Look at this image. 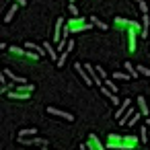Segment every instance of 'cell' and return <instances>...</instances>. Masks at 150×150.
I'll use <instances>...</instances> for the list:
<instances>
[{
	"label": "cell",
	"mask_w": 150,
	"mask_h": 150,
	"mask_svg": "<svg viewBox=\"0 0 150 150\" xmlns=\"http://www.w3.org/2000/svg\"><path fill=\"white\" fill-rule=\"evenodd\" d=\"M68 8H70V15H72V17H78V8H76V4H74V2H70V6H68Z\"/></svg>",
	"instance_id": "obj_29"
},
{
	"label": "cell",
	"mask_w": 150,
	"mask_h": 150,
	"mask_svg": "<svg viewBox=\"0 0 150 150\" xmlns=\"http://www.w3.org/2000/svg\"><path fill=\"white\" fill-rule=\"evenodd\" d=\"M136 103H138V107H140V113L148 117V111H150V109H148V103H146V99H144V97L140 95V97L136 99Z\"/></svg>",
	"instance_id": "obj_12"
},
{
	"label": "cell",
	"mask_w": 150,
	"mask_h": 150,
	"mask_svg": "<svg viewBox=\"0 0 150 150\" xmlns=\"http://www.w3.org/2000/svg\"><path fill=\"white\" fill-rule=\"evenodd\" d=\"M105 84H107V86H109V88H111L113 93H117V91H119V88H117V84H115V82H113L111 78H105Z\"/></svg>",
	"instance_id": "obj_25"
},
{
	"label": "cell",
	"mask_w": 150,
	"mask_h": 150,
	"mask_svg": "<svg viewBox=\"0 0 150 150\" xmlns=\"http://www.w3.org/2000/svg\"><path fill=\"white\" fill-rule=\"evenodd\" d=\"M123 68H125V70L132 74V78H138V76H140L138 68H134V66H132V62H123Z\"/></svg>",
	"instance_id": "obj_17"
},
{
	"label": "cell",
	"mask_w": 150,
	"mask_h": 150,
	"mask_svg": "<svg viewBox=\"0 0 150 150\" xmlns=\"http://www.w3.org/2000/svg\"><path fill=\"white\" fill-rule=\"evenodd\" d=\"M68 2H76V0H68Z\"/></svg>",
	"instance_id": "obj_34"
},
{
	"label": "cell",
	"mask_w": 150,
	"mask_h": 150,
	"mask_svg": "<svg viewBox=\"0 0 150 150\" xmlns=\"http://www.w3.org/2000/svg\"><path fill=\"white\" fill-rule=\"evenodd\" d=\"M129 105H132V101H129V99H123V101H121V105H119V107H117V111H115V117H121V115L129 109Z\"/></svg>",
	"instance_id": "obj_13"
},
{
	"label": "cell",
	"mask_w": 150,
	"mask_h": 150,
	"mask_svg": "<svg viewBox=\"0 0 150 150\" xmlns=\"http://www.w3.org/2000/svg\"><path fill=\"white\" fill-rule=\"evenodd\" d=\"M15 88H17V91H23V93H33V91H35V84L23 82V84H15Z\"/></svg>",
	"instance_id": "obj_18"
},
{
	"label": "cell",
	"mask_w": 150,
	"mask_h": 150,
	"mask_svg": "<svg viewBox=\"0 0 150 150\" xmlns=\"http://www.w3.org/2000/svg\"><path fill=\"white\" fill-rule=\"evenodd\" d=\"M97 70H99V74H101V76H103V78H109V76H107V72H105V70H103V68H101V66H99V68H97Z\"/></svg>",
	"instance_id": "obj_30"
},
{
	"label": "cell",
	"mask_w": 150,
	"mask_h": 150,
	"mask_svg": "<svg viewBox=\"0 0 150 150\" xmlns=\"http://www.w3.org/2000/svg\"><path fill=\"white\" fill-rule=\"evenodd\" d=\"M68 54H70V52H68V50H66V52H62V54H60V58H58V62H56V64H58V68H62V66H64V64H66V58H68Z\"/></svg>",
	"instance_id": "obj_22"
},
{
	"label": "cell",
	"mask_w": 150,
	"mask_h": 150,
	"mask_svg": "<svg viewBox=\"0 0 150 150\" xmlns=\"http://www.w3.org/2000/svg\"><path fill=\"white\" fill-rule=\"evenodd\" d=\"M148 27H150V19H148V13L142 15V33L140 37H148Z\"/></svg>",
	"instance_id": "obj_11"
},
{
	"label": "cell",
	"mask_w": 150,
	"mask_h": 150,
	"mask_svg": "<svg viewBox=\"0 0 150 150\" xmlns=\"http://www.w3.org/2000/svg\"><path fill=\"white\" fill-rule=\"evenodd\" d=\"M19 6H21V4H19V2H15V4H13V6L8 8V13L4 15V23H6V25H8V23H11V21L15 19V15H17V8H19Z\"/></svg>",
	"instance_id": "obj_10"
},
{
	"label": "cell",
	"mask_w": 150,
	"mask_h": 150,
	"mask_svg": "<svg viewBox=\"0 0 150 150\" xmlns=\"http://www.w3.org/2000/svg\"><path fill=\"white\" fill-rule=\"evenodd\" d=\"M66 50H68V52H72V50H74V41H68V45H66Z\"/></svg>",
	"instance_id": "obj_31"
},
{
	"label": "cell",
	"mask_w": 150,
	"mask_h": 150,
	"mask_svg": "<svg viewBox=\"0 0 150 150\" xmlns=\"http://www.w3.org/2000/svg\"><path fill=\"white\" fill-rule=\"evenodd\" d=\"M19 142L21 144H31V146H39V148H47L50 142L43 140V138H37V136H29V138H21L19 136Z\"/></svg>",
	"instance_id": "obj_3"
},
{
	"label": "cell",
	"mask_w": 150,
	"mask_h": 150,
	"mask_svg": "<svg viewBox=\"0 0 150 150\" xmlns=\"http://www.w3.org/2000/svg\"><path fill=\"white\" fill-rule=\"evenodd\" d=\"M66 27L72 31V33H80V31H86V29H91V27H95L91 21L86 23L84 19H80V17H74V19H68L66 21Z\"/></svg>",
	"instance_id": "obj_2"
},
{
	"label": "cell",
	"mask_w": 150,
	"mask_h": 150,
	"mask_svg": "<svg viewBox=\"0 0 150 150\" xmlns=\"http://www.w3.org/2000/svg\"><path fill=\"white\" fill-rule=\"evenodd\" d=\"M134 113H136V111H134V109H127V111H125V113H123V115H121V119H119V125H125V123H127V121H129V117H132V115H134Z\"/></svg>",
	"instance_id": "obj_21"
},
{
	"label": "cell",
	"mask_w": 150,
	"mask_h": 150,
	"mask_svg": "<svg viewBox=\"0 0 150 150\" xmlns=\"http://www.w3.org/2000/svg\"><path fill=\"white\" fill-rule=\"evenodd\" d=\"M138 144H142L136 136H117V134H109L105 146L107 148H117V150H132Z\"/></svg>",
	"instance_id": "obj_1"
},
{
	"label": "cell",
	"mask_w": 150,
	"mask_h": 150,
	"mask_svg": "<svg viewBox=\"0 0 150 150\" xmlns=\"http://www.w3.org/2000/svg\"><path fill=\"white\" fill-rule=\"evenodd\" d=\"M136 68H138V72L142 76H150V68H146V66H136Z\"/></svg>",
	"instance_id": "obj_27"
},
{
	"label": "cell",
	"mask_w": 150,
	"mask_h": 150,
	"mask_svg": "<svg viewBox=\"0 0 150 150\" xmlns=\"http://www.w3.org/2000/svg\"><path fill=\"white\" fill-rule=\"evenodd\" d=\"M8 52H11L13 56H23V58H25V54H27L23 47H17V45H8Z\"/></svg>",
	"instance_id": "obj_20"
},
{
	"label": "cell",
	"mask_w": 150,
	"mask_h": 150,
	"mask_svg": "<svg viewBox=\"0 0 150 150\" xmlns=\"http://www.w3.org/2000/svg\"><path fill=\"white\" fill-rule=\"evenodd\" d=\"M43 47H45V52H47V56H50V60H54V62H58V58H60V56H58V47H54V45H52L50 41H45V43H43Z\"/></svg>",
	"instance_id": "obj_8"
},
{
	"label": "cell",
	"mask_w": 150,
	"mask_h": 150,
	"mask_svg": "<svg viewBox=\"0 0 150 150\" xmlns=\"http://www.w3.org/2000/svg\"><path fill=\"white\" fill-rule=\"evenodd\" d=\"M74 68H76V72H78V76L82 78V82H84L86 86H91V84H95V82H93V78H91V74L86 72V68H84V64H80V62H76V64H74Z\"/></svg>",
	"instance_id": "obj_5"
},
{
	"label": "cell",
	"mask_w": 150,
	"mask_h": 150,
	"mask_svg": "<svg viewBox=\"0 0 150 150\" xmlns=\"http://www.w3.org/2000/svg\"><path fill=\"white\" fill-rule=\"evenodd\" d=\"M146 125H148V127H150V119H148V117H146Z\"/></svg>",
	"instance_id": "obj_33"
},
{
	"label": "cell",
	"mask_w": 150,
	"mask_h": 150,
	"mask_svg": "<svg viewBox=\"0 0 150 150\" xmlns=\"http://www.w3.org/2000/svg\"><path fill=\"white\" fill-rule=\"evenodd\" d=\"M140 117H142V113H134V115H132V117H129V121H127V125H136V123H138V119H140Z\"/></svg>",
	"instance_id": "obj_26"
},
{
	"label": "cell",
	"mask_w": 150,
	"mask_h": 150,
	"mask_svg": "<svg viewBox=\"0 0 150 150\" xmlns=\"http://www.w3.org/2000/svg\"><path fill=\"white\" fill-rule=\"evenodd\" d=\"M25 58H27V60H33V62H35V60H39L41 56H39V54H37V52L33 50V52H27V54H25Z\"/></svg>",
	"instance_id": "obj_24"
},
{
	"label": "cell",
	"mask_w": 150,
	"mask_h": 150,
	"mask_svg": "<svg viewBox=\"0 0 150 150\" xmlns=\"http://www.w3.org/2000/svg\"><path fill=\"white\" fill-rule=\"evenodd\" d=\"M91 23H93V25H95V27H99V29H103V31H105V29H107V25H105V23H103V21H99V19H97V17H91Z\"/></svg>",
	"instance_id": "obj_23"
},
{
	"label": "cell",
	"mask_w": 150,
	"mask_h": 150,
	"mask_svg": "<svg viewBox=\"0 0 150 150\" xmlns=\"http://www.w3.org/2000/svg\"><path fill=\"white\" fill-rule=\"evenodd\" d=\"M138 6H140L142 15H144V13H148V2H144V0H140V2H138Z\"/></svg>",
	"instance_id": "obj_28"
},
{
	"label": "cell",
	"mask_w": 150,
	"mask_h": 150,
	"mask_svg": "<svg viewBox=\"0 0 150 150\" xmlns=\"http://www.w3.org/2000/svg\"><path fill=\"white\" fill-rule=\"evenodd\" d=\"M35 134H39L37 127H23V129H19L17 136H21V138H29V136H35Z\"/></svg>",
	"instance_id": "obj_15"
},
{
	"label": "cell",
	"mask_w": 150,
	"mask_h": 150,
	"mask_svg": "<svg viewBox=\"0 0 150 150\" xmlns=\"http://www.w3.org/2000/svg\"><path fill=\"white\" fill-rule=\"evenodd\" d=\"M45 111H47V115H54V117H62V119H66V121H74V115L72 113H68V111H62V109H58V107H45Z\"/></svg>",
	"instance_id": "obj_4"
},
{
	"label": "cell",
	"mask_w": 150,
	"mask_h": 150,
	"mask_svg": "<svg viewBox=\"0 0 150 150\" xmlns=\"http://www.w3.org/2000/svg\"><path fill=\"white\" fill-rule=\"evenodd\" d=\"M8 97H11L13 101H27V99L31 97V93H23V91H13V93H8Z\"/></svg>",
	"instance_id": "obj_9"
},
{
	"label": "cell",
	"mask_w": 150,
	"mask_h": 150,
	"mask_svg": "<svg viewBox=\"0 0 150 150\" xmlns=\"http://www.w3.org/2000/svg\"><path fill=\"white\" fill-rule=\"evenodd\" d=\"M132 74L125 70V72H113V80H129Z\"/></svg>",
	"instance_id": "obj_19"
},
{
	"label": "cell",
	"mask_w": 150,
	"mask_h": 150,
	"mask_svg": "<svg viewBox=\"0 0 150 150\" xmlns=\"http://www.w3.org/2000/svg\"><path fill=\"white\" fill-rule=\"evenodd\" d=\"M86 146H88L91 150H103V148H105V144H101V142L97 140L95 134H88V142H86Z\"/></svg>",
	"instance_id": "obj_7"
},
{
	"label": "cell",
	"mask_w": 150,
	"mask_h": 150,
	"mask_svg": "<svg viewBox=\"0 0 150 150\" xmlns=\"http://www.w3.org/2000/svg\"><path fill=\"white\" fill-rule=\"evenodd\" d=\"M4 74H6V76H8V78H11L13 82H17V84H23V82H27V80H25L23 76H17V74H15V72H11L8 68H4Z\"/></svg>",
	"instance_id": "obj_14"
},
{
	"label": "cell",
	"mask_w": 150,
	"mask_h": 150,
	"mask_svg": "<svg viewBox=\"0 0 150 150\" xmlns=\"http://www.w3.org/2000/svg\"><path fill=\"white\" fill-rule=\"evenodd\" d=\"M25 47H27V50H35L39 56H45V54H47L43 45H35V43H31V41H27V43H25Z\"/></svg>",
	"instance_id": "obj_16"
},
{
	"label": "cell",
	"mask_w": 150,
	"mask_h": 150,
	"mask_svg": "<svg viewBox=\"0 0 150 150\" xmlns=\"http://www.w3.org/2000/svg\"><path fill=\"white\" fill-rule=\"evenodd\" d=\"M64 25H66L64 17H58V19H56V25H54V41H60V39H62V33H64Z\"/></svg>",
	"instance_id": "obj_6"
},
{
	"label": "cell",
	"mask_w": 150,
	"mask_h": 150,
	"mask_svg": "<svg viewBox=\"0 0 150 150\" xmlns=\"http://www.w3.org/2000/svg\"><path fill=\"white\" fill-rule=\"evenodd\" d=\"M134 2H140V0H134Z\"/></svg>",
	"instance_id": "obj_35"
},
{
	"label": "cell",
	"mask_w": 150,
	"mask_h": 150,
	"mask_svg": "<svg viewBox=\"0 0 150 150\" xmlns=\"http://www.w3.org/2000/svg\"><path fill=\"white\" fill-rule=\"evenodd\" d=\"M15 2H19L21 6H27V0H15Z\"/></svg>",
	"instance_id": "obj_32"
}]
</instances>
